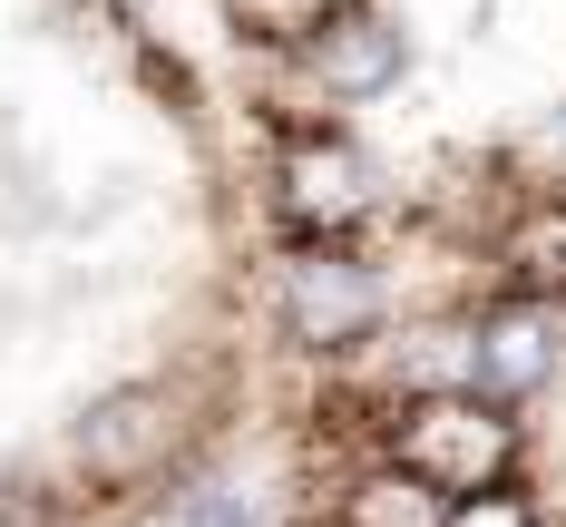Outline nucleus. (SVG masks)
<instances>
[{
    "label": "nucleus",
    "mask_w": 566,
    "mask_h": 527,
    "mask_svg": "<svg viewBox=\"0 0 566 527\" xmlns=\"http://www.w3.org/2000/svg\"><path fill=\"white\" fill-rule=\"evenodd\" d=\"M391 460L440 498H479L517 468V420L479 391H430V401L391 410Z\"/></svg>",
    "instance_id": "nucleus-1"
},
{
    "label": "nucleus",
    "mask_w": 566,
    "mask_h": 527,
    "mask_svg": "<svg viewBox=\"0 0 566 527\" xmlns=\"http://www.w3.org/2000/svg\"><path fill=\"white\" fill-rule=\"evenodd\" d=\"M342 527H450V498H440V488H420V478L391 460V468H371V478H352Z\"/></svg>",
    "instance_id": "nucleus-5"
},
{
    "label": "nucleus",
    "mask_w": 566,
    "mask_h": 527,
    "mask_svg": "<svg viewBox=\"0 0 566 527\" xmlns=\"http://www.w3.org/2000/svg\"><path fill=\"white\" fill-rule=\"evenodd\" d=\"M167 391H117V401H98L88 420H78V460L88 468H137L167 450Z\"/></svg>",
    "instance_id": "nucleus-4"
},
{
    "label": "nucleus",
    "mask_w": 566,
    "mask_h": 527,
    "mask_svg": "<svg viewBox=\"0 0 566 527\" xmlns=\"http://www.w3.org/2000/svg\"><path fill=\"white\" fill-rule=\"evenodd\" d=\"M450 527H537V508L499 478V488H479V498H450Z\"/></svg>",
    "instance_id": "nucleus-6"
},
{
    "label": "nucleus",
    "mask_w": 566,
    "mask_h": 527,
    "mask_svg": "<svg viewBox=\"0 0 566 527\" xmlns=\"http://www.w3.org/2000/svg\"><path fill=\"white\" fill-rule=\"evenodd\" d=\"M547 371H557V313H547V303H509V313L479 323V342H469V391H479V401L517 410Z\"/></svg>",
    "instance_id": "nucleus-3"
},
{
    "label": "nucleus",
    "mask_w": 566,
    "mask_h": 527,
    "mask_svg": "<svg viewBox=\"0 0 566 527\" xmlns=\"http://www.w3.org/2000/svg\"><path fill=\"white\" fill-rule=\"evenodd\" d=\"M283 313H293V342L352 351V342H371V323H381V284L352 254H303L293 284H283Z\"/></svg>",
    "instance_id": "nucleus-2"
}]
</instances>
